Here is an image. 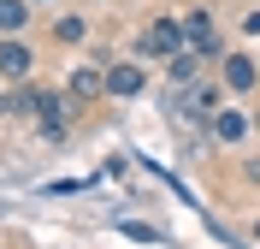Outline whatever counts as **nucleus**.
<instances>
[{"label":"nucleus","instance_id":"obj_1","mask_svg":"<svg viewBox=\"0 0 260 249\" xmlns=\"http://www.w3.org/2000/svg\"><path fill=\"white\" fill-rule=\"evenodd\" d=\"M30 71H36V48L24 36H0V77L6 83H30Z\"/></svg>","mask_w":260,"mask_h":249},{"label":"nucleus","instance_id":"obj_2","mask_svg":"<svg viewBox=\"0 0 260 249\" xmlns=\"http://www.w3.org/2000/svg\"><path fill=\"white\" fill-rule=\"evenodd\" d=\"M142 48H148V53H166V60H172V53H183V48H189L183 18H154V24H148V36H142Z\"/></svg>","mask_w":260,"mask_h":249},{"label":"nucleus","instance_id":"obj_3","mask_svg":"<svg viewBox=\"0 0 260 249\" xmlns=\"http://www.w3.org/2000/svg\"><path fill=\"white\" fill-rule=\"evenodd\" d=\"M219 83H225L231 95H248L260 83V66H254V53H225L219 60Z\"/></svg>","mask_w":260,"mask_h":249},{"label":"nucleus","instance_id":"obj_4","mask_svg":"<svg viewBox=\"0 0 260 249\" xmlns=\"http://www.w3.org/2000/svg\"><path fill=\"white\" fill-rule=\"evenodd\" d=\"M183 36H189V48L195 53H219V24H213V12L207 6H189V12H183Z\"/></svg>","mask_w":260,"mask_h":249},{"label":"nucleus","instance_id":"obj_5","mask_svg":"<svg viewBox=\"0 0 260 249\" xmlns=\"http://www.w3.org/2000/svg\"><path fill=\"white\" fill-rule=\"evenodd\" d=\"M207 131H213V143H225V149H237L248 136V113L243 107H219V113L207 119Z\"/></svg>","mask_w":260,"mask_h":249},{"label":"nucleus","instance_id":"obj_6","mask_svg":"<svg viewBox=\"0 0 260 249\" xmlns=\"http://www.w3.org/2000/svg\"><path fill=\"white\" fill-rule=\"evenodd\" d=\"M65 95L77 101V107H83V101H101V95H107V71H101V66H77L71 83H65Z\"/></svg>","mask_w":260,"mask_h":249},{"label":"nucleus","instance_id":"obj_7","mask_svg":"<svg viewBox=\"0 0 260 249\" xmlns=\"http://www.w3.org/2000/svg\"><path fill=\"white\" fill-rule=\"evenodd\" d=\"M148 89V77H142V66H107V95H118V101H130V95H142Z\"/></svg>","mask_w":260,"mask_h":249},{"label":"nucleus","instance_id":"obj_8","mask_svg":"<svg viewBox=\"0 0 260 249\" xmlns=\"http://www.w3.org/2000/svg\"><path fill=\"white\" fill-rule=\"evenodd\" d=\"M201 60H207V53H195V48L172 53V60H166V77H172V83H195V77H201Z\"/></svg>","mask_w":260,"mask_h":249},{"label":"nucleus","instance_id":"obj_9","mask_svg":"<svg viewBox=\"0 0 260 249\" xmlns=\"http://www.w3.org/2000/svg\"><path fill=\"white\" fill-rule=\"evenodd\" d=\"M30 24V0H0V36H24Z\"/></svg>","mask_w":260,"mask_h":249},{"label":"nucleus","instance_id":"obj_10","mask_svg":"<svg viewBox=\"0 0 260 249\" xmlns=\"http://www.w3.org/2000/svg\"><path fill=\"white\" fill-rule=\"evenodd\" d=\"M83 36H89V24H83L77 12H65V18H53V42H59V48H77Z\"/></svg>","mask_w":260,"mask_h":249},{"label":"nucleus","instance_id":"obj_11","mask_svg":"<svg viewBox=\"0 0 260 249\" xmlns=\"http://www.w3.org/2000/svg\"><path fill=\"white\" fill-rule=\"evenodd\" d=\"M243 36H260V6H248V18H243Z\"/></svg>","mask_w":260,"mask_h":249},{"label":"nucleus","instance_id":"obj_12","mask_svg":"<svg viewBox=\"0 0 260 249\" xmlns=\"http://www.w3.org/2000/svg\"><path fill=\"white\" fill-rule=\"evenodd\" d=\"M12 113H24V107H18V95H0V119H12Z\"/></svg>","mask_w":260,"mask_h":249},{"label":"nucleus","instance_id":"obj_13","mask_svg":"<svg viewBox=\"0 0 260 249\" xmlns=\"http://www.w3.org/2000/svg\"><path fill=\"white\" fill-rule=\"evenodd\" d=\"M243 178H248V184H260V160H248V166H243Z\"/></svg>","mask_w":260,"mask_h":249},{"label":"nucleus","instance_id":"obj_14","mask_svg":"<svg viewBox=\"0 0 260 249\" xmlns=\"http://www.w3.org/2000/svg\"><path fill=\"white\" fill-rule=\"evenodd\" d=\"M30 6H36V0H30Z\"/></svg>","mask_w":260,"mask_h":249}]
</instances>
